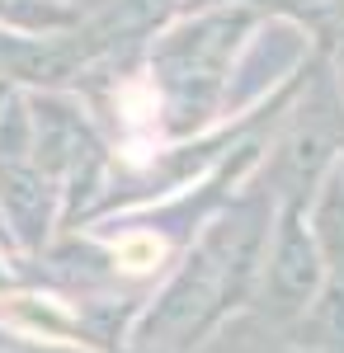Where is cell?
Returning a JSON list of instances; mask_svg holds the SVG:
<instances>
[{
  "label": "cell",
  "mask_w": 344,
  "mask_h": 353,
  "mask_svg": "<svg viewBox=\"0 0 344 353\" xmlns=\"http://www.w3.org/2000/svg\"><path fill=\"white\" fill-rule=\"evenodd\" d=\"M113 254H118V264L128 273H142L160 259V241L156 236H123V241L113 245Z\"/></svg>",
  "instance_id": "6da1fadb"
}]
</instances>
